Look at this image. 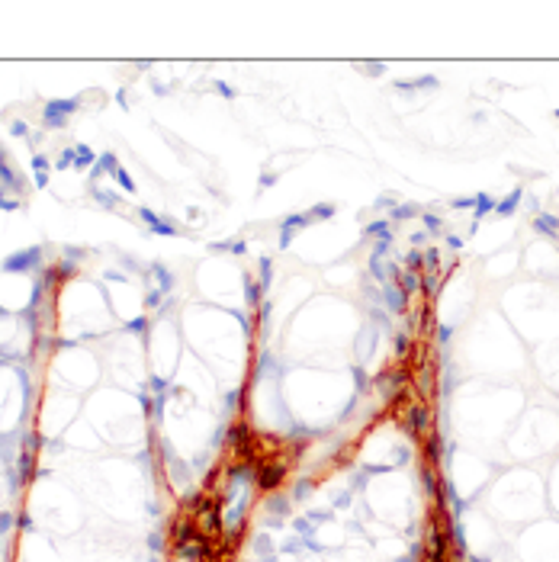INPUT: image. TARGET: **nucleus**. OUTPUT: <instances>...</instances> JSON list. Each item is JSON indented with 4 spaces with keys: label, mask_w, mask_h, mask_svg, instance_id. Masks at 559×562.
<instances>
[{
    "label": "nucleus",
    "mask_w": 559,
    "mask_h": 562,
    "mask_svg": "<svg viewBox=\"0 0 559 562\" xmlns=\"http://www.w3.org/2000/svg\"><path fill=\"white\" fill-rule=\"evenodd\" d=\"M145 328V318H135V321H129V331H141Z\"/></svg>",
    "instance_id": "16"
},
{
    "label": "nucleus",
    "mask_w": 559,
    "mask_h": 562,
    "mask_svg": "<svg viewBox=\"0 0 559 562\" xmlns=\"http://www.w3.org/2000/svg\"><path fill=\"white\" fill-rule=\"evenodd\" d=\"M476 202H479V206H476V215H486L489 209H492V199H489V196H479Z\"/></svg>",
    "instance_id": "11"
},
{
    "label": "nucleus",
    "mask_w": 559,
    "mask_h": 562,
    "mask_svg": "<svg viewBox=\"0 0 559 562\" xmlns=\"http://www.w3.org/2000/svg\"><path fill=\"white\" fill-rule=\"evenodd\" d=\"M424 222H427V228H434V232H437V228H440V219H437V215H427Z\"/></svg>",
    "instance_id": "17"
},
{
    "label": "nucleus",
    "mask_w": 559,
    "mask_h": 562,
    "mask_svg": "<svg viewBox=\"0 0 559 562\" xmlns=\"http://www.w3.org/2000/svg\"><path fill=\"white\" fill-rule=\"evenodd\" d=\"M389 299H392V309L399 312V309H402V293H389Z\"/></svg>",
    "instance_id": "15"
},
{
    "label": "nucleus",
    "mask_w": 559,
    "mask_h": 562,
    "mask_svg": "<svg viewBox=\"0 0 559 562\" xmlns=\"http://www.w3.org/2000/svg\"><path fill=\"white\" fill-rule=\"evenodd\" d=\"M32 167H36V174H45V167H49V161H45L42 154H36V158H32Z\"/></svg>",
    "instance_id": "13"
},
{
    "label": "nucleus",
    "mask_w": 559,
    "mask_h": 562,
    "mask_svg": "<svg viewBox=\"0 0 559 562\" xmlns=\"http://www.w3.org/2000/svg\"><path fill=\"white\" fill-rule=\"evenodd\" d=\"M534 225H537V228H540V232H543V235H556V228H559V222L553 219V215H537V219H534Z\"/></svg>",
    "instance_id": "4"
},
{
    "label": "nucleus",
    "mask_w": 559,
    "mask_h": 562,
    "mask_svg": "<svg viewBox=\"0 0 559 562\" xmlns=\"http://www.w3.org/2000/svg\"><path fill=\"white\" fill-rule=\"evenodd\" d=\"M74 151H77V158H74V164H77V167H87V164H93V151H90L87 145H77Z\"/></svg>",
    "instance_id": "5"
},
{
    "label": "nucleus",
    "mask_w": 559,
    "mask_h": 562,
    "mask_svg": "<svg viewBox=\"0 0 559 562\" xmlns=\"http://www.w3.org/2000/svg\"><path fill=\"white\" fill-rule=\"evenodd\" d=\"M556 116H559V113H556Z\"/></svg>",
    "instance_id": "19"
},
{
    "label": "nucleus",
    "mask_w": 559,
    "mask_h": 562,
    "mask_svg": "<svg viewBox=\"0 0 559 562\" xmlns=\"http://www.w3.org/2000/svg\"><path fill=\"white\" fill-rule=\"evenodd\" d=\"M412 215H418V206H399L395 209V219H412Z\"/></svg>",
    "instance_id": "10"
},
{
    "label": "nucleus",
    "mask_w": 559,
    "mask_h": 562,
    "mask_svg": "<svg viewBox=\"0 0 559 562\" xmlns=\"http://www.w3.org/2000/svg\"><path fill=\"white\" fill-rule=\"evenodd\" d=\"M6 206V199H3V193H0V209H3Z\"/></svg>",
    "instance_id": "18"
},
{
    "label": "nucleus",
    "mask_w": 559,
    "mask_h": 562,
    "mask_svg": "<svg viewBox=\"0 0 559 562\" xmlns=\"http://www.w3.org/2000/svg\"><path fill=\"white\" fill-rule=\"evenodd\" d=\"M103 171H116V158H113V154H103V158L97 161V177H100Z\"/></svg>",
    "instance_id": "8"
},
{
    "label": "nucleus",
    "mask_w": 559,
    "mask_h": 562,
    "mask_svg": "<svg viewBox=\"0 0 559 562\" xmlns=\"http://www.w3.org/2000/svg\"><path fill=\"white\" fill-rule=\"evenodd\" d=\"M141 219H145L148 225H151V232H158V235H174V228H170V225H164V222H161L158 215L151 212V209H141Z\"/></svg>",
    "instance_id": "3"
},
{
    "label": "nucleus",
    "mask_w": 559,
    "mask_h": 562,
    "mask_svg": "<svg viewBox=\"0 0 559 562\" xmlns=\"http://www.w3.org/2000/svg\"><path fill=\"white\" fill-rule=\"evenodd\" d=\"M77 106H80L77 97H74V100H52V103L45 106V123L55 125V128L65 125V116H68V113H74Z\"/></svg>",
    "instance_id": "1"
},
{
    "label": "nucleus",
    "mask_w": 559,
    "mask_h": 562,
    "mask_svg": "<svg viewBox=\"0 0 559 562\" xmlns=\"http://www.w3.org/2000/svg\"><path fill=\"white\" fill-rule=\"evenodd\" d=\"M36 263H39V248H29V250H19V254L6 257V260H3V270L16 273V270H32Z\"/></svg>",
    "instance_id": "2"
},
{
    "label": "nucleus",
    "mask_w": 559,
    "mask_h": 562,
    "mask_svg": "<svg viewBox=\"0 0 559 562\" xmlns=\"http://www.w3.org/2000/svg\"><path fill=\"white\" fill-rule=\"evenodd\" d=\"M0 177H3V184H6V187H19L16 174H13V171H10V167H6V164H0Z\"/></svg>",
    "instance_id": "9"
},
{
    "label": "nucleus",
    "mask_w": 559,
    "mask_h": 562,
    "mask_svg": "<svg viewBox=\"0 0 559 562\" xmlns=\"http://www.w3.org/2000/svg\"><path fill=\"white\" fill-rule=\"evenodd\" d=\"M312 215H315V219H325V215H331V206H318Z\"/></svg>",
    "instance_id": "14"
},
{
    "label": "nucleus",
    "mask_w": 559,
    "mask_h": 562,
    "mask_svg": "<svg viewBox=\"0 0 559 562\" xmlns=\"http://www.w3.org/2000/svg\"><path fill=\"white\" fill-rule=\"evenodd\" d=\"M74 158H77V154H74V148H68V151H65V154L58 158V167H68V164H71Z\"/></svg>",
    "instance_id": "12"
},
{
    "label": "nucleus",
    "mask_w": 559,
    "mask_h": 562,
    "mask_svg": "<svg viewBox=\"0 0 559 562\" xmlns=\"http://www.w3.org/2000/svg\"><path fill=\"white\" fill-rule=\"evenodd\" d=\"M517 199H521V189H514V193H511V196H508V199H504V202H501V206H498V212H501V215H508V212H514V206H517Z\"/></svg>",
    "instance_id": "7"
},
{
    "label": "nucleus",
    "mask_w": 559,
    "mask_h": 562,
    "mask_svg": "<svg viewBox=\"0 0 559 562\" xmlns=\"http://www.w3.org/2000/svg\"><path fill=\"white\" fill-rule=\"evenodd\" d=\"M113 177H116V184H119L122 189H126V193H132V189H135V184H132V177H129V174H126V171H122V167H116V171H113Z\"/></svg>",
    "instance_id": "6"
}]
</instances>
